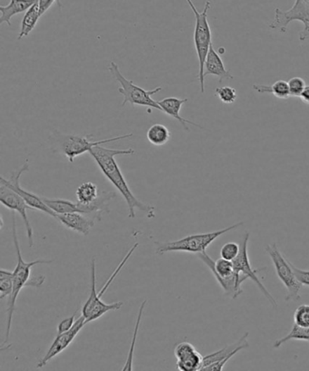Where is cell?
Returning a JSON list of instances; mask_svg holds the SVG:
<instances>
[{
	"label": "cell",
	"mask_w": 309,
	"mask_h": 371,
	"mask_svg": "<svg viewBox=\"0 0 309 371\" xmlns=\"http://www.w3.org/2000/svg\"><path fill=\"white\" fill-rule=\"evenodd\" d=\"M91 156L98 163L100 170L109 182L117 188L121 196L126 200L129 213L130 218H134L136 216V210L138 209L145 213L148 218L152 219L155 217V207L143 203L138 198L134 196L132 190L128 185L126 178L121 172L119 165L115 161L114 157L117 156H132L136 153L133 149H106L103 146L93 147L89 151Z\"/></svg>",
	"instance_id": "cell-1"
},
{
	"label": "cell",
	"mask_w": 309,
	"mask_h": 371,
	"mask_svg": "<svg viewBox=\"0 0 309 371\" xmlns=\"http://www.w3.org/2000/svg\"><path fill=\"white\" fill-rule=\"evenodd\" d=\"M138 246L139 244L136 243L133 247H131L126 256L121 260L119 265L112 272L111 276L109 277V279L99 292L96 291V263L95 258H93L91 262V291H90L89 297L82 308V315L86 317V324L98 320L100 317L104 316L105 314L109 313V311L119 310L123 307L124 303H121V301L106 303L102 300V298L106 291L108 290L109 286L112 284L117 276L119 275L121 269H124V267L126 266L128 260L132 257Z\"/></svg>",
	"instance_id": "cell-2"
},
{
	"label": "cell",
	"mask_w": 309,
	"mask_h": 371,
	"mask_svg": "<svg viewBox=\"0 0 309 371\" xmlns=\"http://www.w3.org/2000/svg\"><path fill=\"white\" fill-rule=\"evenodd\" d=\"M12 212V235H13V241L15 251H17L18 263L13 270V292L11 296L8 298V309H7V331H6V338L4 344L8 341L9 336H11L12 319L15 313V303L18 295H20L22 289L25 287H31V270L33 267L39 265V264H50L52 263V260L39 259L33 260V262H25L23 257H22L20 241H18V229H17V220H15V212Z\"/></svg>",
	"instance_id": "cell-3"
},
{
	"label": "cell",
	"mask_w": 309,
	"mask_h": 371,
	"mask_svg": "<svg viewBox=\"0 0 309 371\" xmlns=\"http://www.w3.org/2000/svg\"><path fill=\"white\" fill-rule=\"evenodd\" d=\"M186 1L188 3L190 8H192L195 17L193 41H195L197 56H198L199 61L198 80L199 82V89L204 94L205 92L204 64L209 49L212 45L211 30L208 21V12L211 9V1L206 2L204 11L199 12L196 8L195 5L193 4L192 0H186Z\"/></svg>",
	"instance_id": "cell-4"
},
{
	"label": "cell",
	"mask_w": 309,
	"mask_h": 371,
	"mask_svg": "<svg viewBox=\"0 0 309 371\" xmlns=\"http://www.w3.org/2000/svg\"><path fill=\"white\" fill-rule=\"evenodd\" d=\"M243 222L230 225L229 227L218 229V231L206 232V234H192L189 237L180 239L173 241L160 243L155 241L156 253L162 254L173 253V251H183V253H202L208 249L212 243H214L221 235L233 231L243 225Z\"/></svg>",
	"instance_id": "cell-5"
},
{
	"label": "cell",
	"mask_w": 309,
	"mask_h": 371,
	"mask_svg": "<svg viewBox=\"0 0 309 371\" xmlns=\"http://www.w3.org/2000/svg\"><path fill=\"white\" fill-rule=\"evenodd\" d=\"M198 257L210 269L214 278L216 279L218 284H220L227 296L232 297L233 300H235L243 294L242 284L248 278L246 276L238 275L234 270V264L232 260L220 258L214 262L206 253V251L199 253Z\"/></svg>",
	"instance_id": "cell-6"
},
{
	"label": "cell",
	"mask_w": 309,
	"mask_h": 371,
	"mask_svg": "<svg viewBox=\"0 0 309 371\" xmlns=\"http://www.w3.org/2000/svg\"><path fill=\"white\" fill-rule=\"evenodd\" d=\"M108 69L111 72V74L114 75L117 83L121 86L118 88V91L124 97L121 106H124L127 103H130L132 106H146V108H154L162 112V109L160 105H159L158 101H155L152 99V96L156 95V94L162 91V87H157L152 90H145L143 87L136 86V84H134L133 80H127L121 74L119 67L114 61L110 63Z\"/></svg>",
	"instance_id": "cell-7"
},
{
	"label": "cell",
	"mask_w": 309,
	"mask_h": 371,
	"mask_svg": "<svg viewBox=\"0 0 309 371\" xmlns=\"http://www.w3.org/2000/svg\"><path fill=\"white\" fill-rule=\"evenodd\" d=\"M265 251L273 263L277 278L288 291L285 301H298L301 300L303 284L296 277L295 270L292 268L291 262L283 256L277 244L267 245Z\"/></svg>",
	"instance_id": "cell-8"
},
{
	"label": "cell",
	"mask_w": 309,
	"mask_h": 371,
	"mask_svg": "<svg viewBox=\"0 0 309 371\" xmlns=\"http://www.w3.org/2000/svg\"><path fill=\"white\" fill-rule=\"evenodd\" d=\"M58 137L59 150L67 157L68 161L73 163L77 156L89 153L93 147L115 142V141L128 139V138L133 137V134L118 135V137L98 141L91 139V134L81 137L77 134H63L58 132Z\"/></svg>",
	"instance_id": "cell-9"
},
{
	"label": "cell",
	"mask_w": 309,
	"mask_h": 371,
	"mask_svg": "<svg viewBox=\"0 0 309 371\" xmlns=\"http://www.w3.org/2000/svg\"><path fill=\"white\" fill-rule=\"evenodd\" d=\"M292 21L301 22L304 26L299 33V40L309 39V0H296L292 8L286 11L277 8L273 20L268 24V27L270 30L286 33Z\"/></svg>",
	"instance_id": "cell-10"
},
{
	"label": "cell",
	"mask_w": 309,
	"mask_h": 371,
	"mask_svg": "<svg viewBox=\"0 0 309 371\" xmlns=\"http://www.w3.org/2000/svg\"><path fill=\"white\" fill-rule=\"evenodd\" d=\"M249 241V232H246L244 237H243L242 244H240V251L238 257L233 260L234 270L238 275L246 276V278L251 279L262 294H264L265 298H267L268 303H270L274 308L277 307V301L272 296V294L268 291V289L265 287V285L262 284L260 278H258V272L266 268L254 269L251 266V262H249V253H248V244Z\"/></svg>",
	"instance_id": "cell-11"
},
{
	"label": "cell",
	"mask_w": 309,
	"mask_h": 371,
	"mask_svg": "<svg viewBox=\"0 0 309 371\" xmlns=\"http://www.w3.org/2000/svg\"><path fill=\"white\" fill-rule=\"evenodd\" d=\"M28 170H29V163H28V161H26L21 168L12 172L11 178L6 179L4 176H1V178H0V184L7 185L11 189L20 194L33 210H40V212L45 213L46 215L53 217V218H55L56 213L46 206L42 199V196H37L36 194L24 190L21 187V176L24 172H28Z\"/></svg>",
	"instance_id": "cell-12"
},
{
	"label": "cell",
	"mask_w": 309,
	"mask_h": 371,
	"mask_svg": "<svg viewBox=\"0 0 309 371\" xmlns=\"http://www.w3.org/2000/svg\"><path fill=\"white\" fill-rule=\"evenodd\" d=\"M249 333H245L235 344L226 346L220 351L213 352L204 357L202 371H221L234 356L240 351L249 347L248 341Z\"/></svg>",
	"instance_id": "cell-13"
},
{
	"label": "cell",
	"mask_w": 309,
	"mask_h": 371,
	"mask_svg": "<svg viewBox=\"0 0 309 371\" xmlns=\"http://www.w3.org/2000/svg\"><path fill=\"white\" fill-rule=\"evenodd\" d=\"M0 202L7 208L18 213L21 216V218L23 219L28 244H29V247L32 248L34 245V229L32 225H31L29 218H28L27 210L33 209L28 206L26 201L20 194L3 184H0Z\"/></svg>",
	"instance_id": "cell-14"
},
{
	"label": "cell",
	"mask_w": 309,
	"mask_h": 371,
	"mask_svg": "<svg viewBox=\"0 0 309 371\" xmlns=\"http://www.w3.org/2000/svg\"><path fill=\"white\" fill-rule=\"evenodd\" d=\"M86 317L83 315L80 316L77 319L74 326L68 332L60 333L58 334L54 341L52 342L50 346L48 352H46L45 356L42 358V360L39 361L37 365V369H41L48 364L49 361H51L53 358L58 356V355L62 353L65 350H67L71 345L72 342L74 341V339L77 337L79 332L82 331L84 326L86 325Z\"/></svg>",
	"instance_id": "cell-15"
},
{
	"label": "cell",
	"mask_w": 309,
	"mask_h": 371,
	"mask_svg": "<svg viewBox=\"0 0 309 371\" xmlns=\"http://www.w3.org/2000/svg\"><path fill=\"white\" fill-rule=\"evenodd\" d=\"M65 228L83 235H88L95 226L96 220L80 213H68L56 215L55 218Z\"/></svg>",
	"instance_id": "cell-16"
},
{
	"label": "cell",
	"mask_w": 309,
	"mask_h": 371,
	"mask_svg": "<svg viewBox=\"0 0 309 371\" xmlns=\"http://www.w3.org/2000/svg\"><path fill=\"white\" fill-rule=\"evenodd\" d=\"M207 75H215L218 78L220 83L224 80H234L230 71L225 68L223 58H221L220 53L214 49L213 45L210 46L205 61L204 77Z\"/></svg>",
	"instance_id": "cell-17"
},
{
	"label": "cell",
	"mask_w": 309,
	"mask_h": 371,
	"mask_svg": "<svg viewBox=\"0 0 309 371\" xmlns=\"http://www.w3.org/2000/svg\"><path fill=\"white\" fill-rule=\"evenodd\" d=\"M187 102H188V99H178V97L171 96L166 97V99H162L161 101H158V103L160 105L162 112L170 116V118L176 119V120L182 125V127L185 129L186 131H190L187 125H195L197 127L204 128L201 127V125H197L192 121L187 120V119L180 116V109H182L184 103Z\"/></svg>",
	"instance_id": "cell-18"
},
{
	"label": "cell",
	"mask_w": 309,
	"mask_h": 371,
	"mask_svg": "<svg viewBox=\"0 0 309 371\" xmlns=\"http://www.w3.org/2000/svg\"><path fill=\"white\" fill-rule=\"evenodd\" d=\"M37 0H11L8 6H1L0 12V24L7 23L11 26V18L15 15L26 12L28 8L32 7Z\"/></svg>",
	"instance_id": "cell-19"
},
{
	"label": "cell",
	"mask_w": 309,
	"mask_h": 371,
	"mask_svg": "<svg viewBox=\"0 0 309 371\" xmlns=\"http://www.w3.org/2000/svg\"><path fill=\"white\" fill-rule=\"evenodd\" d=\"M42 15L40 14V8L39 0L32 6V7L27 9L25 12L23 20L21 21V27L20 34H18V39H24L36 27L39 23V18Z\"/></svg>",
	"instance_id": "cell-20"
},
{
	"label": "cell",
	"mask_w": 309,
	"mask_h": 371,
	"mask_svg": "<svg viewBox=\"0 0 309 371\" xmlns=\"http://www.w3.org/2000/svg\"><path fill=\"white\" fill-rule=\"evenodd\" d=\"M253 88L260 94H270L277 99H288L290 97L288 82L285 80H277L270 86L267 84H253Z\"/></svg>",
	"instance_id": "cell-21"
},
{
	"label": "cell",
	"mask_w": 309,
	"mask_h": 371,
	"mask_svg": "<svg viewBox=\"0 0 309 371\" xmlns=\"http://www.w3.org/2000/svg\"><path fill=\"white\" fill-rule=\"evenodd\" d=\"M146 137L152 146H162L170 141L171 133L165 125L155 124L149 128Z\"/></svg>",
	"instance_id": "cell-22"
},
{
	"label": "cell",
	"mask_w": 309,
	"mask_h": 371,
	"mask_svg": "<svg viewBox=\"0 0 309 371\" xmlns=\"http://www.w3.org/2000/svg\"><path fill=\"white\" fill-rule=\"evenodd\" d=\"M202 364H204V356L196 350L178 358L176 367L180 371H199L202 370Z\"/></svg>",
	"instance_id": "cell-23"
},
{
	"label": "cell",
	"mask_w": 309,
	"mask_h": 371,
	"mask_svg": "<svg viewBox=\"0 0 309 371\" xmlns=\"http://www.w3.org/2000/svg\"><path fill=\"white\" fill-rule=\"evenodd\" d=\"M290 341H304L309 344V327H299L295 323L293 324L291 331L289 332V334L275 341L273 348L277 350L281 346Z\"/></svg>",
	"instance_id": "cell-24"
},
{
	"label": "cell",
	"mask_w": 309,
	"mask_h": 371,
	"mask_svg": "<svg viewBox=\"0 0 309 371\" xmlns=\"http://www.w3.org/2000/svg\"><path fill=\"white\" fill-rule=\"evenodd\" d=\"M98 185L92 182H83L77 190V202L82 204H89L95 202L99 196Z\"/></svg>",
	"instance_id": "cell-25"
},
{
	"label": "cell",
	"mask_w": 309,
	"mask_h": 371,
	"mask_svg": "<svg viewBox=\"0 0 309 371\" xmlns=\"http://www.w3.org/2000/svg\"><path fill=\"white\" fill-rule=\"evenodd\" d=\"M44 202L54 210L56 215H63L68 213H79L78 203L71 202V201L64 199H49V198L42 197Z\"/></svg>",
	"instance_id": "cell-26"
},
{
	"label": "cell",
	"mask_w": 309,
	"mask_h": 371,
	"mask_svg": "<svg viewBox=\"0 0 309 371\" xmlns=\"http://www.w3.org/2000/svg\"><path fill=\"white\" fill-rule=\"evenodd\" d=\"M146 303H147V301H143L142 305H140L139 313H138V316H137V322L136 324V327H134L133 339H132V341H131L129 353H128L126 363V365H124V367H123V370H133V358L134 348H136V339H137V336H138L140 324V322H142L143 310H145Z\"/></svg>",
	"instance_id": "cell-27"
},
{
	"label": "cell",
	"mask_w": 309,
	"mask_h": 371,
	"mask_svg": "<svg viewBox=\"0 0 309 371\" xmlns=\"http://www.w3.org/2000/svg\"><path fill=\"white\" fill-rule=\"evenodd\" d=\"M13 272L1 269L0 270V298L11 297L13 292Z\"/></svg>",
	"instance_id": "cell-28"
},
{
	"label": "cell",
	"mask_w": 309,
	"mask_h": 371,
	"mask_svg": "<svg viewBox=\"0 0 309 371\" xmlns=\"http://www.w3.org/2000/svg\"><path fill=\"white\" fill-rule=\"evenodd\" d=\"M215 96L225 105H232L238 97L235 88L230 87H217L215 90Z\"/></svg>",
	"instance_id": "cell-29"
},
{
	"label": "cell",
	"mask_w": 309,
	"mask_h": 371,
	"mask_svg": "<svg viewBox=\"0 0 309 371\" xmlns=\"http://www.w3.org/2000/svg\"><path fill=\"white\" fill-rule=\"evenodd\" d=\"M294 323L299 327H309V304H302L296 308Z\"/></svg>",
	"instance_id": "cell-30"
},
{
	"label": "cell",
	"mask_w": 309,
	"mask_h": 371,
	"mask_svg": "<svg viewBox=\"0 0 309 371\" xmlns=\"http://www.w3.org/2000/svg\"><path fill=\"white\" fill-rule=\"evenodd\" d=\"M239 251L240 244L233 243V241H232V243H227L221 247V257L223 258V259L232 260V262H233V260L238 257Z\"/></svg>",
	"instance_id": "cell-31"
},
{
	"label": "cell",
	"mask_w": 309,
	"mask_h": 371,
	"mask_svg": "<svg viewBox=\"0 0 309 371\" xmlns=\"http://www.w3.org/2000/svg\"><path fill=\"white\" fill-rule=\"evenodd\" d=\"M288 84L290 96L301 97L302 93L304 92L305 88L307 87L305 80L299 77H292L288 82Z\"/></svg>",
	"instance_id": "cell-32"
},
{
	"label": "cell",
	"mask_w": 309,
	"mask_h": 371,
	"mask_svg": "<svg viewBox=\"0 0 309 371\" xmlns=\"http://www.w3.org/2000/svg\"><path fill=\"white\" fill-rule=\"evenodd\" d=\"M196 351V348L188 341H183L178 344L174 348V356L178 358L185 356V355Z\"/></svg>",
	"instance_id": "cell-33"
},
{
	"label": "cell",
	"mask_w": 309,
	"mask_h": 371,
	"mask_svg": "<svg viewBox=\"0 0 309 371\" xmlns=\"http://www.w3.org/2000/svg\"><path fill=\"white\" fill-rule=\"evenodd\" d=\"M77 313V311H76L73 315L70 316V317H67V319L61 320V322H59L58 325V334L70 331L72 327L74 326V322H76Z\"/></svg>",
	"instance_id": "cell-34"
},
{
	"label": "cell",
	"mask_w": 309,
	"mask_h": 371,
	"mask_svg": "<svg viewBox=\"0 0 309 371\" xmlns=\"http://www.w3.org/2000/svg\"><path fill=\"white\" fill-rule=\"evenodd\" d=\"M292 268L294 269L295 273L299 282H301L303 286H308L309 287V270H301L296 267L294 264L291 263Z\"/></svg>",
	"instance_id": "cell-35"
},
{
	"label": "cell",
	"mask_w": 309,
	"mask_h": 371,
	"mask_svg": "<svg viewBox=\"0 0 309 371\" xmlns=\"http://www.w3.org/2000/svg\"><path fill=\"white\" fill-rule=\"evenodd\" d=\"M39 4L41 15L46 14L54 4L58 5L59 8L62 7L60 0H39Z\"/></svg>",
	"instance_id": "cell-36"
},
{
	"label": "cell",
	"mask_w": 309,
	"mask_h": 371,
	"mask_svg": "<svg viewBox=\"0 0 309 371\" xmlns=\"http://www.w3.org/2000/svg\"><path fill=\"white\" fill-rule=\"evenodd\" d=\"M303 102L309 105V86L305 88L304 92L302 93L301 97H299Z\"/></svg>",
	"instance_id": "cell-37"
}]
</instances>
